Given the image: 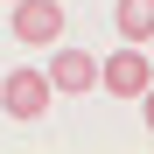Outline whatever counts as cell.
<instances>
[{"label": "cell", "instance_id": "1", "mask_svg": "<svg viewBox=\"0 0 154 154\" xmlns=\"http://www.w3.org/2000/svg\"><path fill=\"white\" fill-rule=\"evenodd\" d=\"M49 98H56V91H49V77L28 70V63L0 77V112H7V119H42V112H49Z\"/></svg>", "mask_w": 154, "mask_h": 154}, {"label": "cell", "instance_id": "2", "mask_svg": "<svg viewBox=\"0 0 154 154\" xmlns=\"http://www.w3.org/2000/svg\"><path fill=\"white\" fill-rule=\"evenodd\" d=\"M98 84H105L112 98H140V91L154 84V63H147V49H140V42H126V49H112V56L98 63Z\"/></svg>", "mask_w": 154, "mask_h": 154}, {"label": "cell", "instance_id": "3", "mask_svg": "<svg viewBox=\"0 0 154 154\" xmlns=\"http://www.w3.org/2000/svg\"><path fill=\"white\" fill-rule=\"evenodd\" d=\"M14 35L28 49H49L63 35V0H14Z\"/></svg>", "mask_w": 154, "mask_h": 154}, {"label": "cell", "instance_id": "4", "mask_svg": "<svg viewBox=\"0 0 154 154\" xmlns=\"http://www.w3.org/2000/svg\"><path fill=\"white\" fill-rule=\"evenodd\" d=\"M42 77H49V91L84 98V91H98V56H84V49H56V63H49Z\"/></svg>", "mask_w": 154, "mask_h": 154}, {"label": "cell", "instance_id": "5", "mask_svg": "<svg viewBox=\"0 0 154 154\" xmlns=\"http://www.w3.org/2000/svg\"><path fill=\"white\" fill-rule=\"evenodd\" d=\"M112 28H119V42H154V0H119L112 7Z\"/></svg>", "mask_w": 154, "mask_h": 154}, {"label": "cell", "instance_id": "6", "mask_svg": "<svg viewBox=\"0 0 154 154\" xmlns=\"http://www.w3.org/2000/svg\"><path fill=\"white\" fill-rule=\"evenodd\" d=\"M140 119H147V133H154V84L140 91Z\"/></svg>", "mask_w": 154, "mask_h": 154}, {"label": "cell", "instance_id": "7", "mask_svg": "<svg viewBox=\"0 0 154 154\" xmlns=\"http://www.w3.org/2000/svg\"><path fill=\"white\" fill-rule=\"evenodd\" d=\"M147 63H154V42H147Z\"/></svg>", "mask_w": 154, "mask_h": 154}]
</instances>
